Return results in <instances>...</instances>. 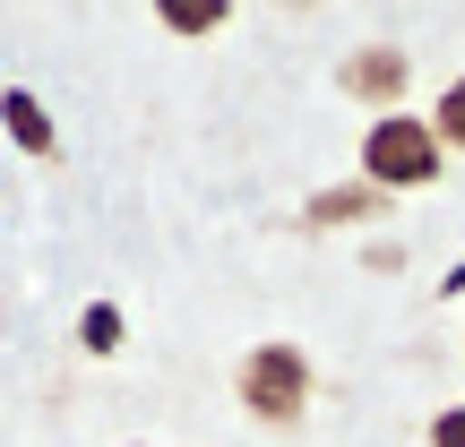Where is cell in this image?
Returning <instances> with one entry per match:
<instances>
[{"label":"cell","instance_id":"cell-1","mask_svg":"<svg viewBox=\"0 0 465 447\" xmlns=\"http://www.w3.org/2000/svg\"><path fill=\"white\" fill-rule=\"evenodd\" d=\"M362 164H371L380 189H422V181H440V138L422 130L414 112H388V121H371Z\"/></svg>","mask_w":465,"mask_h":447},{"label":"cell","instance_id":"cell-5","mask_svg":"<svg viewBox=\"0 0 465 447\" xmlns=\"http://www.w3.org/2000/svg\"><path fill=\"white\" fill-rule=\"evenodd\" d=\"M431 138H449V147H465V78L449 86V95H440V130Z\"/></svg>","mask_w":465,"mask_h":447},{"label":"cell","instance_id":"cell-2","mask_svg":"<svg viewBox=\"0 0 465 447\" xmlns=\"http://www.w3.org/2000/svg\"><path fill=\"white\" fill-rule=\"evenodd\" d=\"M242 404L259 422H302V404H311V362H302L293 345H259L242 362Z\"/></svg>","mask_w":465,"mask_h":447},{"label":"cell","instance_id":"cell-3","mask_svg":"<svg viewBox=\"0 0 465 447\" xmlns=\"http://www.w3.org/2000/svg\"><path fill=\"white\" fill-rule=\"evenodd\" d=\"M397 78H405V52H362L345 69V86H362V95H397Z\"/></svg>","mask_w":465,"mask_h":447},{"label":"cell","instance_id":"cell-4","mask_svg":"<svg viewBox=\"0 0 465 447\" xmlns=\"http://www.w3.org/2000/svg\"><path fill=\"white\" fill-rule=\"evenodd\" d=\"M0 112H9V138H17V147H35V155L52 147V121H44V103H35V95H0Z\"/></svg>","mask_w":465,"mask_h":447},{"label":"cell","instance_id":"cell-7","mask_svg":"<svg viewBox=\"0 0 465 447\" xmlns=\"http://www.w3.org/2000/svg\"><path fill=\"white\" fill-rule=\"evenodd\" d=\"M431 447H465V404H457V413H440V422H431Z\"/></svg>","mask_w":465,"mask_h":447},{"label":"cell","instance_id":"cell-6","mask_svg":"<svg viewBox=\"0 0 465 447\" xmlns=\"http://www.w3.org/2000/svg\"><path fill=\"white\" fill-rule=\"evenodd\" d=\"M113 345H121V310L95 301V310H86V353H113Z\"/></svg>","mask_w":465,"mask_h":447}]
</instances>
